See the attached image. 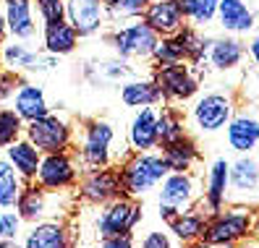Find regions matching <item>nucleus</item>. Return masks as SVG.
<instances>
[{
  "instance_id": "1",
  "label": "nucleus",
  "mask_w": 259,
  "mask_h": 248,
  "mask_svg": "<svg viewBox=\"0 0 259 248\" xmlns=\"http://www.w3.org/2000/svg\"><path fill=\"white\" fill-rule=\"evenodd\" d=\"M118 173H120V185H123V196L144 199L149 191L157 188L170 170H167L160 152H128L118 162Z\"/></svg>"
},
{
  "instance_id": "2",
  "label": "nucleus",
  "mask_w": 259,
  "mask_h": 248,
  "mask_svg": "<svg viewBox=\"0 0 259 248\" xmlns=\"http://www.w3.org/2000/svg\"><path fill=\"white\" fill-rule=\"evenodd\" d=\"M254 232V207L251 204H225L220 212L207 214L202 240L209 245H238Z\"/></svg>"
},
{
  "instance_id": "3",
  "label": "nucleus",
  "mask_w": 259,
  "mask_h": 248,
  "mask_svg": "<svg viewBox=\"0 0 259 248\" xmlns=\"http://www.w3.org/2000/svg\"><path fill=\"white\" fill-rule=\"evenodd\" d=\"M113 144H115V126H113L110 120H102V118L84 120L81 138H79V149H73L76 160H79L81 173L115 165Z\"/></svg>"
},
{
  "instance_id": "4",
  "label": "nucleus",
  "mask_w": 259,
  "mask_h": 248,
  "mask_svg": "<svg viewBox=\"0 0 259 248\" xmlns=\"http://www.w3.org/2000/svg\"><path fill=\"white\" fill-rule=\"evenodd\" d=\"M71 204H73L71 191H45L42 185L29 180L24 183L21 196L13 209L29 225V222H39V220H68Z\"/></svg>"
},
{
  "instance_id": "5",
  "label": "nucleus",
  "mask_w": 259,
  "mask_h": 248,
  "mask_svg": "<svg viewBox=\"0 0 259 248\" xmlns=\"http://www.w3.org/2000/svg\"><path fill=\"white\" fill-rule=\"evenodd\" d=\"M144 220V207L139 204V199L131 196H118L108 204H100L92 220V232L95 243L100 238L108 235H120V232H134Z\"/></svg>"
},
{
  "instance_id": "6",
  "label": "nucleus",
  "mask_w": 259,
  "mask_h": 248,
  "mask_svg": "<svg viewBox=\"0 0 259 248\" xmlns=\"http://www.w3.org/2000/svg\"><path fill=\"white\" fill-rule=\"evenodd\" d=\"M202 199V183L199 175H194L191 170L186 173H167L162 183L157 185V209L160 220H170L178 212L191 209L199 204Z\"/></svg>"
},
{
  "instance_id": "7",
  "label": "nucleus",
  "mask_w": 259,
  "mask_h": 248,
  "mask_svg": "<svg viewBox=\"0 0 259 248\" xmlns=\"http://www.w3.org/2000/svg\"><path fill=\"white\" fill-rule=\"evenodd\" d=\"M152 79L160 86L162 102L170 105H181L189 102L199 94L202 89V79H204V68H196L191 63H176V66H160L152 68Z\"/></svg>"
},
{
  "instance_id": "8",
  "label": "nucleus",
  "mask_w": 259,
  "mask_h": 248,
  "mask_svg": "<svg viewBox=\"0 0 259 248\" xmlns=\"http://www.w3.org/2000/svg\"><path fill=\"white\" fill-rule=\"evenodd\" d=\"M157 34L142 21V19H134L126 24H115L110 32H108V42L118 58L123 60H142V63H149L152 53H155V44H157Z\"/></svg>"
},
{
  "instance_id": "9",
  "label": "nucleus",
  "mask_w": 259,
  "mask_h": 248,
  "mask_svg": "<svg viewBox=\"0 0 259 248\" xmlns=\"http://www.w3.org/2000/svg\"><path fill=\"white\" fill-rule=\"evenodd\" d=\"M233 113H236L233 94H225V91H204L191 105V126L196 128V133H204V136L218 133L231 123Z\"/></svg>"
},
{
  "instance_id": "10",
  "label": "nucleus",
  "mask_w": 259,
  "mask_h": 248,
  "mask_svg": "<svg viewBox=\"0 0 259 248\" xmlns=\"http://www.w3.org/2000/svg\"><path fill=\"white\" fill-rule=\"evenodd\" d=\"M79 175H81V167L73 149L50 152V154H42L34 183L42 185L45 191H73L76 183H79Z\"/></svg>"
},
{
  "instance_id": "11",
  "label": "nucleus",
  "mask_w": 259,
  "mask_h": 248,
  "mask_svg": "<svg viewBox=\"0 0 259 248\" xmlns=\"http://www.w3.org/2000/svg\"><path fill=\"white\" fill-rule=\"evenodd\" d=\"M24 136L32 141L42 154H50V152H66L73 149L76 141V128L66 118H60L55 113H48L45 118H37L32 123H26Z\"/></svg>"
},
{
  "instance_id": "12",
  "label": "nucleus",
  "mask_w": 259,
  "mask_h": 248,
  "mask_svg": "<svg viewBox=\"0 0 259 248\" xmlns=\"http://www.w3.org/2000/svg\"><path fill=\"white\" fill-rule=\"evenodd\" d=\"M118 196H123L118 165L87 170V173L79 175V183H76V199H79L81 204L100 207V204H108V201H113Z\"/></svg>"
},
{
  "instance_id": "13",
  "label": "nucleus",
  "mask_w": 259,
  "mask_h": 248,
  "mask_svg": "<svg viewBox=\"0 0 259 248\" xmlns=\"http://www.w3.org/2000/svg\"><path fill=\"white\" fill-rule=\"evenodd\" d=\"M3 53V63H6V71H13L19 76H42V73H53L60 63H58V55H50L45 50H34L29 47V42H21V39H13L0 47Z\"/></svg>"
},
{
  "instance_id": "14",
  "label": "nucleus",
  "mask_w": 259,
  "mask_h": 248,
  "mask_svg": "<svg viewBox=\"0 0 259 248\" xmlns=\"http://www.w3.org/2000/svg\"><path fill=\"white\" fill-rule=\"evenodd\" d=\"M76 235L71 220H39L29 222V227L21 232V248H73Z\"/></svg>"
},
{
  "instance_id": "15",
  "label": "nucleus",
  "mask_w": 259,
  "mask_h": 248,
  "mask_svg": "<svg viewBox=\"0 0 259 248\" xmlns=\"http://www.w3.org/2000/svg\"><path fill=\"white\" fill-rule=\"evenodd\" d=\"M259 196V160L238 154L228 167V204H251Z\"/></svg>"
},
{
  "instance_id": "16",
  "label": "nucleus",
  "mask_w": 259,
  "mask_h": 248,
  "mask_svg": "<svg viewBox=\"0 0 259 248\" xmlns=\"http://www.w3.org/2000/svg\"><path fill=\"white\" fill-rule=\"evenodd\" d=\"M66 21L81 39L102 34L110 26L108 0H66Z\"/></svg>"
},
{
  "instance_id": "17",
  "label": "nucleus",
  "mask_w": 259,
  "mask_h": 248,
  "mask_svg": "<svg viewBox=\"0 0 259 248\" xmlns=\"http://www.w3.org/2000/svg\"><path fill=\"white\" fill-rule=\"evenodd\" d=\"M157 37H173L186 24V16L173 0H149L139 16Z\"/></svg>"
},
{
  "instance_id": "18",
  "label": "nucleus",
  "mask_w": 259,
  "mask_h": 248,
  "mask_svg": "<svg viewBox=\"0 0 259 248\" xmlns=\"http://www.w3.org/2000/svg\"><path fill=\"white\" fill-rule=\"evenodd\" d=\"M128 152H157L160 136H157V107H139L128 123Z\"/></svg>"
},
{
  "instance_id": "19",
  "label": "nucleus",
  "mask_w": 259,
  "mask_h": 248,
  "mask_svg": "<svg viewBox=\"0 0 259 248\" xmlns=\"http://www.w3.org/2000/svg\"><path fill=\"white\" fill-rule=\"evenodd\" d=\"M215 24L223 29L225 34L241 37V34L254 32L256 13H254V8L246 3V0H220V3H218Z\"/></svg>"
},
{
  "instance_id": "20",
  "label": "nucleus",
  "mask_w": 259,
  "mask_h": 248,
  "mask_svg": "<svg viewBox=\"0 0 259 248\" xmlns=\"http://www.w3.org/2000/svg\"><path fill=\"white\" fill-rule=\"evenodd\" d=\"M228 167H231V162L225 157H218L207 170V183L199 199V207L204 209V214H215L228 204Z\"/></svg>"
},
{
  "instance_id": "21",
  "label": "nucleus",
  "mask_w": 259,
  "mask_h": 248,
  "mask_svg": "<svg viewBox=\"0 0 259 248\" xmlns=\"http://www.w3.org/2000/svg\"><path fill=\"white\" fill-rule=\"evenodd\" d=\"M13 110H16L21 115L24 123H32L37 118H45L48 113H53V107L48 102V94H45V89L34 81H26V76L21 79L16 94H13V100L8 102Z\"/></svg>"
},
{
  "instance_id": "22",
  "label": "nucleus",
  "mask_w": 259,
  "mask_h": 248,
  "mask_svg": "<svg viewBox=\"0 0 259 248\" xmlns=\"http://www.w3.org/2000/svg\"><path fill=\"white\" fill-rule=\"evenodd\" d=\"M228 146L236 154H251L259 146V118L254 113H233L231 123L225 126Z\"/></svg>"
},
{
  "instance_id": "23",
  "label": "nucleus",
  "mask_w": 259,
  "mask_h": 248,
  "mask_svg": "<svg viewBox=\"0 0 259 248\" xmlns=\"http://www.w3.org/2000/svg\"><path fill=\"white\" fill-rule=\"evenodd\" d=\"M243 58H246V44H243L238 37H233V34L212 37L209 53H207V66L209 68H215L220 73L236 71L243 63Z\"/></svg>"
},
{
  "instance_id": "24",
  "label": "nucleus",
  "mask_w": 259,
  "mask_h": 248,
  "mask_svg": "<svg viewBox=\"0 0 259 248\" xmlns=\"http://www.w3.org/2000/svg\"><path fill=\"white\" fill-rule=\"evenodd\" d=\"M160 154H162V160H165L170 173L194 170V165L202 160L199 144H196L189 133H184L181 138H173V141H167V144H160Z\"/></svg>"
},
{
  "instance_id": "25",
  "label": "nucleus",
  "mask_w": 259,
  "mask_h": 248,
  "mask_svg": "<svg viewBox=\"0 0 259 248\" xmlns=\"http://www.w3.org/2000/svg\"><path fill=\"white\" fill-rule=\"evenodd\" d=\"M120 102L126 107H157L162 105V94H160V86L155 84L152 73L147 76H134V79L120 84Z\"/></svg>"
},
{
  "instance_id": "26",
  "label": "nucleus",
  "mask_w": 259,
  "mask_h": 248,
  "mask_svg": "<svg viewBox=\"0 0 259 248\" xmlns=\"http://www.w3.org/2000/svg\"><path fill=\"white\" fill-rule=\"evenodd\" d=\"M84 76L92 84H123L134 76H139L128 60L123 58H105V60H95V63H87L84 66Z\"/></svg>"
},
{
  "instance_id": "27",
  "label": "nucleus",
  "mask_w": 259,
  "mask_h": 248,
  "mask_svg": "<svg viewBox=\"0 0 259 248\" xmlns=\"http://www.w3.org/2000/svg\"><path fill=\"white\" fill-rule=\"evenodd\" d=\"M6 154L3 157L11 162V167L16 170V173L24 178V183H29V180H34V175H37V170H39V160H42V152L29 141L26 136H21V138H16L11 146H6L3 149Z\"/></svg>"
},
{
  "instance_id": "28",
  "label": "nucleus",
  "mask_w": 259,
  "mask_h": 248,
  "mask_svg": "<svg viewBox=\"0 0 259 248\" xmlns=\"http://www.w3.org/2000/svg\"><path fill=\"white\" fill-rule=\"evenodd\" d=\"M79 32L63 19V21H55V24H45L42 26V50L50 53V55H71L76 47H79Z\"/></svg>"
},
{
  "instance_id": "29",
  "label": "nucleus",
  "mask_w": 259,
  "mask_h": 248,
  "mask_svg": "<svg viewBox=\"0 0 259 248\" xmlns=\"http://www.w3.org/2000/svg\"><path fill=\"white\" fill-rule=\"evenodd\" d=\"M204 222H207V214L199 209V204H196L191 209H184L176 217H170V220H167V227H170L176 240H181L184 245H191L196 240H202Z\"/></svg>"
},
{
  "instance_id": "30",
  "label": "nucleus",
  "mask_w": 259,
  "mask_h": 248,
  "mask_svg": "<svg viewBox=\"0 0 259 248\" xmlns=\"http://www.w3.org/2000/svg\"><path fill=\"white\" fill-rule=\"evenodd\" d=\"M186 131V123L184 115H181L178 107H173L170 102H165V107H157V136H160V144H167L173 138H181Z\"/></svg>"
},
{
  "instance_id": "31",
  "label": "nucleus",
  "mask_w": 259,
  "mask_h": 248,
  "mask_svg": "<svg viewBox=\"0 0 259 248\" xmlns=\"http://www.w3.org/2000/svg\"><path fill=\"white\" fill-rule=\"evenodd\" d=\"M24 178L11 167L6 157H0V209H13L21 196Z\"/></svg>"
},
{
  "instance_id": "32",
  "label": "nucleus",
  "mask_w": 259,
  "mask_h": 248,
  "mask_svg": "<svg viewBox=\"0 0 259 248\" xmlns=\"http://www.w3.org/2000/svg\"><path fill=\"white\" fill-rule=\"evenodd\" d=\"M186 60V50L181 39L173 37H160L155 44V53H152V68H160V66H176V63H184Z\"/></svg>"
},
{
  "instance_id": "33",
  "label": "nucleus",
  "mask_w": 259,
  "mask_h": 248,
  "mask_svg": "<svg viewBox=\"0 0 259 248\" xmlns=\"http://www.w3.org/2000/svg\"><path fill=\"white\" fill-rule=\"evenodd\" d=\"M24 128H26V123L21 120V115L11 105H0V149H6L16 138H21Z\"/></svg>"
},
{
  "instance_id": "34",
  "label": "nucleus",
  "mask_w": 259,
  "mask_h": 248,
  "mask_svg": "<svg viewBox=\"0 0 259 248\" xmlns=\"http://www.w3.org/2000/svg\"><path fill=\"white\" fill-rule=\"evenodd\" d=\"M149 0H108V19L110 24H126L142 16Z\"/></svg>"
},
{
  "instance_id": "35",
  "label": "nucleus",
  "mask_w": 259,
  "mask_h": 248,
  "mask_svg": "<svg viewBox=\"0 0 259 248\" xmlns=\"http://www.w3.org/2000/svg\"><path fill=\"white\" fill-rule=\"evenodd\" d=\"M218 3H220V0H196L191 13H189V19H186V24H191V26H196V29H202V32H204V26L215 24Z\"/></svg>"
},
{
  "instance_id": "36",
  "label": "nucleus",
  "mask_w": 259,
  "mask_h": 248,
  "mask_svg": "<svg viewBox=\"0 0 259 248\" xmlns=\"http://www.w3.org/2000/svg\"><path fill=\"white\" fill-rule=\"evenodd\" d=\"M39 24H55L66 19V0H32Z\"/></svg>"
},
{
  "instance_id": "37",
  "label": "nucleus",
  "mask_w": 259,
  "mask_h": 248,
  "mask_svg": "<svg viewBox=\"0 0 259 248\" xmlns=\"http://www.w3.org/2000/svg\"><path fill=\"white\" fill-rule=\"evenodd\" d=\"M24 220L16 209H0V240H19L24 232Z\"/></svg>"
},
{
  "instance_id": "38",
  "label": "nucleus",
  "mask_w": 259,
  "mask_h": 248,
  "mask_svg": "<svg viewBox=\"0 0 259 248\" xmlns=\"http://www.w3.org/2000/svg\"><path fill=\"white\" fill-rule=\"evenodd\" d=\"M24 76L13 73V71H3V76H0V105H8L13 100V94H16V89L21 84Z\"/></svg>"
},
{
  "instance_id": "39",
  "label": "nucleus",
  "mask_w": 259,
  "mask_h": 248,
  "mask_svg": "<svg viewBox=\"0 0 259 248\" xmlns=\"http://www.w3.org/2000/svg\"><path fill=\"white\" fill-rule=\"evenodd\" d=\"M136 248H173V240L162 230H149L147 235L139 240V245H136Z\"/></svg>"
},
{
  "instance_id": "40",
  "label": "nucleus",
  "mask_w": 259,
  "mask_h": 248,
  "mask_svg": "<svg viewBox=\"0 0 259 248\" xmlns=\"http://www.w3.org/2000/svg\"><path fill=\"white\" fill-rule=\"evenodd\" d=\"M95 248H136V243H134V232H120V235L100 238V240L95 243Z\"/></svg>"
},
{
  "instance_id": "41",
  "label": "nucleus",
  "mask_w": 259,
  "mask_h": 248,
  "mask_svg": "<svg viewBox=\"0 0 259 248\" xmlns=\"http://www.w3.org/2000/svg\"><path fill=\"white\" fill-rule=\"evenodd\" d=\"M246 53H249V58L254 60V66L259 68V32L251 37V42H249V47H246Z\"/></svg>"
},
{
  "instance_id": "42",
  "label": "nucleus",
  "mask_w": 259,
  "mask_h": 248,
  "mask_svg": "<svg viewBox=\"0 0 259 248\" xmlns=\"http://www.w3.org/2000/svg\"><path fill=\"white\" fill-rule=\"evenodd\" d=\"M8 39V26H6V16H3V8H0V47L6 44Z\"/></svg>"
},
{
  "instance_id": "43",
  "label": "nucleus",
  "mask_w": 259,
  "mask_h": 248,
  "mask_svg": "<svg viewBox=\"0 0 259 248\" xmlns=\"http://www.w3.org/2000/svg\"><path fill=\"white\" fill-rule=\"evenodd\" d=\"M173 3H176L181 11H184V16L189 19V13H191V8H194V3H196V0H173Z\"/></svg>"
},
{
  "instance_id": "44",
  "label": "nucleus",
  "mask_w": 259,
  "mask_h": 248,
  "mask_svg": "<svg viewBox=\"0 0 259 248\" xmlns=\"http://www.w3.org/2000/svg\"><path fill=\"white\" fill-rule=\"evenodd\" d=\"M0 248H21L19 240H0Z\"/></svg>"
},
{
  "instance_id": "45",
  "label": "nucleus",
  "mask_w": 259,
  "mask_h": 248,
  "mask_svg": "<svg viewBox=\"0 0 259 248\" xmlns=\"http://www.w3.org/2000/svg\"><path fill=\"white\" fill-rule=\"evenodd\" d=\"M251 235H256V238H259V207L254 209V232H251Z\"/></svg>"
},
{
  "instance_id": "46",
  "label": "nucleus",
  "mask_w": 259,
  "mask_h": 248,
  "mask_svg": "<svg viewBox=\"0 0 259 248\" xmlns=\"http://www.w3.org/2000/svg\"><path fill=\"white\" fill-rule=\"evenodd\" d=\"M189 248H215V245H209V243H204V240H196V243H191Z\"/></svg>"
},
{
  "instance_id": "47",
  "label": "nucleus",
  "mask_w": 259,
  "mask_h": 248,
  "mask_svg": "<svg viewBox=\"0 0 259 248\" xmlns=\"http://www.w3.org/2000/svg\"><path fill=\"white\" fill-rule=\"evenodd\" d=\"M233 248H259L256 243H249V240H241L238 245H233Z\"/></svg>"
},
{
  "instance_id": "48",
  "label": "nucleus",
  "mask_w": 259,
  "mask_h": 248,
  "mask_svg": "<svg viewBox=\"0 0 259 248\" xmlns=\"http://www.w3.org/2000/svg\"><path fill=\"white\" fill-rule=\"evenodd\" d=\"M3 71H6V63H3V53H0V76H3Z\"/></svg>"
},
{
  "instance_id": "49",
  "label": "nucleus",
  "mask_w": 259,
  "mask_h": 248,
  "mask_svg": "<svg viewBox=\"0 0 259 248\" xmlns=\"http://www.w3.org/2000/svg\"><path fill=\"white\" fill-rule=\"evenodd\" d=\"M220 248H233V245H220Z\"/></svg>"
},
{
  "instance_id": "50",
  "label": "nucleus",
  "mask_w": 259,
  "mask_h": 248,
  "mask_svg": "<svg viewBox=\"0 0 259 248\" xmlns=\"http://www.w3.org/2000/svg\"><path fill=\"white\" fill-rule=\"evenodd\" d=\"M81 248H89V245H81Z\"/></svg>"
}]
</instances>
